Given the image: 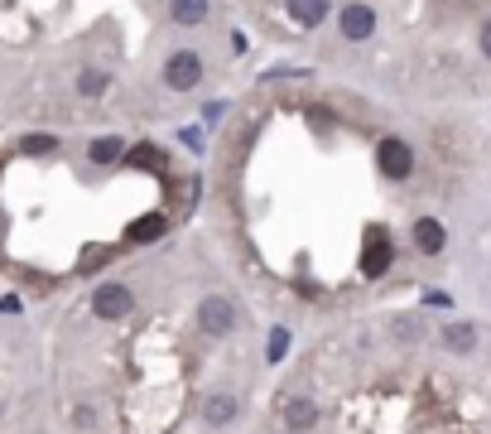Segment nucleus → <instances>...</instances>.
Listing matches in <instances>:
<instances>
[{
	"label": "nucleus",
	"instance_id": "nucleus-1",
	"mask_svg": "<svg viewBox=\"0 0 491 434\" xmlns=\"http://www.w3.org/2000/svg\"><path fill=\"white\" fill-rule=\"evenodd\" d=\"M198 328L208 338H226L236 328V304L222 299V295H208V299L198 304Z\"/></svg>",
	"mask_w": 491,
	"mask_h": 434
},
{
	"label": "nucleus",
	"instance_id": "nucleus-2",
	"mask_svg": "<svg viewBox=\"0 0 491 434\" xmlns=\"http://www.w3.org/2000/svg\"><path fill=\"white\" fill-rule=\"evenodd\" d=\"M376 164H381V174H386V179H410L414 174V145H405V140H381L376 145Z\"/></svg>",
	"mask_w": 491,
	"mask_h": 434
},
{
	"label": "nucleus",
	"instance_id": "nucleus-3",
	"mask_svg": "<svg viewBox=\"0 0 491 434\" xmlns=\"http://www.w3.org/2000/svg\"><path fill=\"white\" fill-rule=\"evenodd\" d=\"M164 82H169L174 92H193L198 82H202V58L193 49L169 53V63H164Z\"/></svg>",
	"mask_w": 491,
	"mask_h": 434
},
{
	"label": "nucleus",
	"instance_id": "nucleus-4",
	"mask_svg": "<svg viewBox=\"0 0 491 434\" xmlns=\"http://www.w3.org/2000/svg\"><path fill=\"white\" fill-rule=\"evenodd\" d=\"M338 29H342V39H352V44L371 39V34H376V10H371L366 0H352V5L338 10Z\"/></svg>",
	"mask_w": 491,
	"mask_h": 434
},
{
	"label": "nucleus",
	"instance_id": "nucleus-5",
	"mask_svg": "<svg viewBox=\"0 0 491 434\" xmlns=\"http://www.w3.org/2000/svg\"><path fill=\"white\" fill-rule=\"evenodd\" d=\"M92 309H97V319H126V314L135 309V295H130L126 285H102L97 295H92Z\"/></svg>",
	"mask_w": 491,
	"mask_h": 434
},
{
	"label": "nucleus",
	"instance_id": "nucleus-6",
	"mask_svg": "<svg viewBox=\"0 0 491 434\" xmlns=\"http://www.w3.org/2000/svg\"><path fill=\"white\" fill-rule=\"evenodd\" d=\"M362 271H366V275H386V271H390V242H386V232H371V237H366Z\"/></svg>",
	"mask_w": 491,
	"mask_h": 434
},
{
	"label": "nucleus",
	"instance_id": "nucleus-7",
	"mask_svg": "<svg viewBox=\"0 0 491 434\" xmlns=\"http://www.w3.org/2000/svg\"><path fill=\"white\" fill-rule=\"evenodd\" d=\"M414 246H419L424 256H438L443 246H448V232H443V222H438V217H419V222H414Z\"/></svg>",
	"mask_w": 491,
	"mask_h": 434
},
{
	"label": "nucleus",
	"instance_id": "nucleus-8",
	"mask_svg": "<svg viewBox=\"0 0 491 434\" xmlns=\"http://www.w3.org/2000/svg\"><path fill=\"white\" fill-rule=\"evenodd\" d=\"M290 20L299 29H318L328 20V0H290Z\"/></svg>",
	"mask_w": 491,
	"mask_h": 434
},
{
	"label": "nucleus",
	"instance_id": "nucleus-9",
	"mask_svg": "<svg viewBox=\"0 0 491 434\" xmlns=\"http://www.w3.org/2000/svg\"><path fill=\"white\" fill-rule=\"evenodd\" d=\"M87 160L92 164H116V160H126V140L121 135H97L87 145Z\"/></svg>",
	"mask_w": 491,
	"mask_h": 434
},
{
	"label": "nucleus",
	"instance_id": "nucleus-10",
	"mask_svg": "<svg viewBox=\"0 0 491 434\" xmlns=\"http://www.w3.org/2000/svg\"><path fill=\"white\" fill-rule=\"evenodd\" d=\"M169 15H174V25L193 29L208 20V0H169Z\"/></svg>",
	"mask_w": 491,
	"mask_h": 434
},
{
	"label": "nucleus",
	"instance_id": "nucleus-11",
	"mask_svg": "<svg viewBox=\"0 0 491 434\" xmlns=\"http://www.w3.org/2000/svg\"><path fill=\"white\" fill-rule=\"evenodd\" d=\"M284 425H290L294 434L299 430H314L318 425V405L314 401H290V405H284Z\"/></svg>",
	"mask_w": 491,
	"mask_h": 434
},
{
	"label": "nucleus",
	"instance_id": "nucleus-12",
	"mask_svg": "<svg viewBox=\"0 0 491 434\" xmlns=\"http://www.w3.org/2000/svg\"><path fill=\"white\" fill-rule=\"evenodd\" d=\"M202 420H208V425H232L236 420V396H208Z\"/></svg>",
	"mask_w": 491,
	"mask_h": 434
},
{
	"label": "nucleus",
	"instance_id": "nucleus-13",
	"mask_svg": "<svg viewBox=\"0 0 491 434\" xmlns=\"http://www.w3.org/2000/svg\"><path fill=\"white\" fill-rule=\"evenodd\" d=\"M443 343H448L453 353H472V348H477V328L472 323H448V328H443Z\"/></svg>",
	"mask_w": 491,
	"mask_h": 434
},
{
	"label": "nucleus",
	"instance_id": "nucleus-14",
	"mask_svg": "<svg viewBox=\"0 0 491 434\" xmlns=\"http://www.w3.org/2000/svg\"><path fill=\"white\" fill-rule=\"evenodd\" d=\"M106 82H111V78H106L102 68H82V73H78V92H82V97H102Z\"/></svg>",
	"mask_w": 491,
	"mask_h": 434
},
{
	"label": "nucleus",
	"instance_id": "nucleus-15",
	"mask_svg": "<svg viewBox=\"0 0 491 434\" xmlns=\"http://www.w3.org/2000/svg\"><path fill=\"white\" fill-rule=\"evenodd\" d=\"M154 237H164V217H160V213L140 217L135 227H130V242H154Z\"/></svg>",
	"mask_w": 491,
	"mask_h": 434
},
{
	"label": "nucleus",
	"instance_id": "nucleus-16",
	"mask_svg": "<svg viewBox=\"0 0 491 434\" xmlns=\"http://www.w3.org/2000/svg\"><path fill=\"white\" fill-rule=\"evenodd\" d=\"M126 160L140 164V169H145V164H150V169H160V164H164V155H160V150H150V145L145 150H126Z\"/></svg>",
	"mask_w": 491,
	"mask_h": 434
},
{
	"label": "nucleus",
	"instance_id": "nucleus-17",
	"mask_svg": "<svg viewBox=\"0 0 491 434\" xmlns=\"http://www.w3.org/2000/svg\"><path fill=\"white\" fill-rule=\"evenodd\" d=\"M25 150H29V155H53V150H58V140L53 135H25Z\"/></svg>",
	"mask_w": 491,
	"mask_h": 434
},
{
	"label": "nucleus",
	"instance_id": "nucleus-18",
	"mask_svg": "<svg viewBox=\"0 0 491 434\" xmlns=\"http://www.w3.org/2000/svg\"><path fill=\"white\" fill-rule=\"evenodd\" d=\"M284 348H290V333L274 328V333H270V357H284Z\"/></svg>",
	"mask_w": 491,
	"mask_h": 434
},
{
	"label": "nucleus",
	"instance_id": "nucleus-19",
	"mask_svg": "<svg viewBox=\"0 0 491 434\" xmlns=\"http://www.w3.org/2000/svg\"><path fill=\"white\" fill-rule=\"evenodd\" d=\"M222 111H226V102H208V107H202V121H222Z\"/></svg>",
	"mask_w": 491,
	"mask_h": 434
},
{
	"label": "nucleus",
	"instance_id": "nucleus-20",
	"mask_svg": "<svg viewBox=\"0 0 491 434\" xmlns=\"http://www.w3.org/2000/svg\"><path fill=\"white\" fill-rule=\"evenodd\" d=\"M482 53L491 58V20H487V25H482Z\"/></svg>",
	"mask_w": 491,
	"mask_h": 434
}]
</instances>
